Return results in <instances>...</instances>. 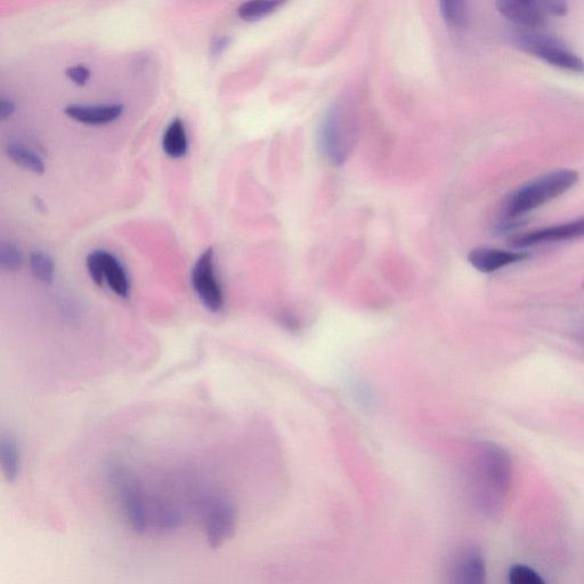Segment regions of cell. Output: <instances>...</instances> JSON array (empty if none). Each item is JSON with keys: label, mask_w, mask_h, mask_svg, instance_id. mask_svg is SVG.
I'll return each instance as SVG.
<instances>
[{"label": "cell", "mask_w": 584, "mask_h": 584, "mask_svg": "<svg viewBox=\"0 0 584 584\" xmlns=\"http://www.w3.org/2000/svg\"><path fill=\"white\" fill-rule=\"evenodd\" d=\"M513 482L509 453L496 443L477 444L466 473V496L476 513L498 516L507 504Z\"/></svg>", "instance_id": "obj_1"}, {"label": "cell", "mask_w": 584, "mask_h": 584, "mask_svg": "<svg viewBox=\"0 0 584 584\" xmlns=\"http://www.w3.org/2000/svg\"><path fill=\"white\" fill-rule=\"evenodd\" d=\"M578 181V173L571 169L555 170L534 178L509 194L504 218L524 219L527 213L563 196Z\"/></svg>", "instance_id": "obj_2"}, {"label": "cell", "mask_w": 584, "mask_h": 584, "mask_svg": "<svg viewBox=\"0 0 584 584\" xmlns=\"http://www.w3.org/2000/svg\"><path fill=\"white\" fill-rule=\"evenodd\" d=\"M513 42L519 50L531 54L550 66L574 73H584V60L563 40L534 31L517 32Z\"/></svg>", "instance_id": "obj_3"}, {"label": "cell", "mask_w": 584, "mask_h": 584, "mask_svg": "<svg viewBox=\"0 0 584 584\" xmlns=\"http://www.w3.org/2000/svg\"><path fill=\"white\" fill-rule=\"evenodd\" d=\"M350 127L339 107H332L323 118L319 131V144L323 156L332 165L342 166L350 156Z\"/></svg>", "instance_id": "obj_4"}, {"label": "cell", "mask_w": 584, "mask_h": 584, "mask_svg": "<svg viewBox=\"0 0 584 584\" xmlns=\"http://www.w3.org/2000/svg\"><path fill=\"white\" fill-rule=\"evenodd\" d=\"M87 272L95 285H107L120 298L131 296V280L123 263L105 250H94L86 259Z\"/></svg>", "instance_id": "obj_5"}, {"label": "cell", "mask_w": 584, "mask_h": 584, "mask_svg": "<svg viewBox=\"0 0 584 584\" xmlns=\"http://www.w3.org/2000/svg\"><path fill=\"white\" fill-rule=\"evenodd\" d=\"M194 292L209 312L217 313L224 306V292L215 270V253L208 248L194 264L191 274Z\"/></svg>", "instance_id": "obj_6"}, {"label": "cell", "mask_w": 584, "mask_h": 584, "mask_svg": "<svg viewBox=\"0 0 584 584\" xmlns=\"http://www.w3.org/2000/svg\"><path fill=\"white\" fill-rule=\"evenodd\" d=\"M444 584H488V566L476 546L459 548L446 567Z\"/></svg>", "instance_id": "obj_7"}, {"label": "cell", "mask_w": 584, "mask_h": 584, "mask_svg": "<svg viewBox=\"0 0 584 584\" xmlns=\"http://www.w3.org/2000/svg\"><path fill=\"white\" fill-rule=\"evenodd\" d=\"M581 238H584V217L573 219V221L567 223L542 227L540 230L516 235V237L510 239L509 245L517 249H523L546 245V243L571 241Z\"/></svg>", "instance_id": "obj_8"}, {"label": "cell", "mask_w": 584, "mask_h": 584, "mask_svg": "<svg viewBox=\"0 0 584 584\" xmlns=\"http://www.w3.org/2000/svg\"><path fill=\"white\" fill-rule=\"evenodd\" d=\"M497 7L507 20L524 28L542 27L550 16L547 0H500Z\"/></svg>", "instance_id": "obj_9"}, {"label": "cell", "mask_w": 584, "mask_h": 584, "mask_svg": "<svg viewBox=\"0 0 584 584\" xmlns=\"http://www.w3.org/2000/svg\"><path fill=\"white\" fill-rule=\"evenodd\" d=\"M529 258L521 251L501 250L494 248H476L470 251L468 261L474 269L482 273H493L505 267L521 263Z\"/></svg>", "instance_id": "obj_10"}, {"label": "cell", "mask_w": 584, "mask_h": 584, "mask_svg": "<svg viewBox=\"0 0 584 584\" xmlns=\"http://www.w3.org/2000/svg\"><path fill=\"white\" fill-rule=\"evenodd\" d=\"M64 112L71 119L78 123L86 125H107L113 123L123 115L124 107L121 104H102V105H69Z\"/></svg>", "instance_id": "obj_11"}, {"label": "cell", "mask_w": 584, "mask_h": 584, "mask_svg": "<svg viewBox=\"0 0 584 584\" xmlns=\"http://www.w3.org/2000/svg\"><path fill=\"white\" fill-rule=\"evenodd\" d=\"M162 149L169 158L180 159L185 157L189 150L188 134L183 121L176 118L167 127L162 137Z\"/></svg>", "instance_id": "obj_12"}, {"label": "cell", "mask_w": 584, "mask_h": 584, "mask_svg": "<svg viewBox=\"0 0 584 584\" xmlns=\"http://www.w3.org/2000/svg\"><path fill=\"white\" fill-rule=\"evenodd\" d=\"M0 460L7 480L14 481L20 473L21 457L18 442L11 434L0 437Z\"/></svg>", "instance_id": "obj_13"}, {"label": "cell", "mask_w": 584, "mask_h": 584, "mask_svg": "<svg viewBox=\"0 0 584 584\" xmlns=\"http://www.w3.org/2000/svg\"><path fill=\"white\" fill-rule=\"evenodd\" d=\"M6 154L16 165L29 170V172L42 175L45 173V162L34 151L19 143H11L6 146Z\"/></svg>", "instance_id": "obj_14"}, {"label": "cell", "mask_w": 584, "mask_h": 584, "mask_svg": "<svg viewBox=\"0 0 584 584\" xmlns=\"http://www.w3.org/2000/svg\"><path fill=\"white\" fill-rule=\"evenodd\" d=\"M32 275L45 285H51L54 280V262L50 255L43 250H34L29 257Z\"/></svg>", "instance_id": "obj_15"}, {"label": "cell", "mask_w": 584, "mask_h": 584, "mask_svg": "<svg viewBox=\"0 0 584 584\" xmlns=\"http://www.w3.org/2000/svg\"><path fill=\"white\" fill-rule=\"evenodd\" d=\"M443 19L450 27L464 28L469 20L468 3L459 0H444L441 3Z\"/></svg>", "instance_id": "obj_16"}, {"label": "cell", "mask_w": 584, "mask_h": 584, "mask_svg": "<svg viewBox=\"0 0 584 584\" xmlns=\"http://www.w3.org/2000/svg\"><path fill=\"white\" fill-rule=\"evenodd\" d=\"M282 5L280 2H265V0H258V2L243 3L238 10V14L243 21L255 22L262 20L265 16L270 15Z\"/></svg>", "instance_id": "obj_17"}, {"label": "cell", "mask_w": 584, "mask_h": 584, "mask_svg": "<svg viewBox=\"0 0 584 584\" xmlns=\"http://www.w3.org/2000/svg\"><path fill=\"white\" fill-rule=\"evenodd\" d=\"M507 580L508 584H547L539 572L529 565L519 563L509 567Z\"/></svg>", "instance_id": "obj_18"}, {"label": "cell", "mask_w": 584, "mask_h": 584, "mask_svg": "<svg viewBox=\"0 0 584 584\" xmlns=\"http://www.w3.org/2000/svg\"><path fill=\"white\" fill-rule=\"evenodd\" d=\"M23 264L22 251L12 242H2L0 245V269L3 272H18Z\"/></svg>", "instance_id": "obj_19"}, {"label": "cell", "mask_w": 584, "mask_h": 584, "mask_svg": "<svg viewBox=\"0 0 584 584\" xmlns=\"http://www.w3.org/2000/svg\"><path fill=\"white\" fill-rule=\"evenodd\" d=\"M67 77L73 81L78 86L86 85L89 77H91V71H89L85 66H75L70 67L66 70Z\"/></svg>", "instance_id": "obj_20"}, {"label": "cell", "mask_w": 584, "mask_h": 584, "mask_svg": "<svg viewBox=\"0 0 584 584\" xmlns=\"http://www.w3.org/2000/svg\"><path fill=\"white\" fill-rule=\"evenodd\" d=\"M231 37L230 36H221L217 37L213 40L212 44H210V54L212 56H219L223 54L227 47L231 45Z\"/></svg>", "instance_id": "obj_21"}, {"label": "cell", "mask_w": 584, "mask_h": 584, "mask_svg": "<svg viewBox=\"0 0 584 584\" xmlns=\"http://www.w3.org/2000/svg\"><path fill=\"white\" fill-rule=\"evenodd\" d=\"M15 109V103L10 97L4 95L0 97V118H2V120L12 117Z\"/></svg>", "instance_id": "obj_22"}, {"label": "cell", "mask_w": 584, "mask_h": 584, "mask_svg": "<svg viewBox=\"0 0 584 584\" xmlns=\"http://www.w3.org/2000/svg\"><path fill=\"white\" fill-rule=\"evenodd\" d=\"M36 206L40 210H44L45 209L44 204H43V201H40L39 199L36 200Z\"/></svg>", "instance_id": "obj_23"}]
</instances>
